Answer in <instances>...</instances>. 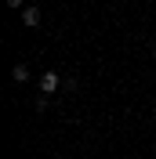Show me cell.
Returning <instances> with one entry per match:
<instances>
[{
	"mask_svg": "<svg viewBox=\"0 0 156 159\" xmlns=\"http://www.w3.org/2000/svg\"><path fill=\"white\" fill-rule=\"evenodd\" d=\"M22 22H26L29 29H33V25H40V11H37V7H26V11H22Z\"/></svg>",
	"mask_w": 156,
	"mask_h": 159,
	"instance_id": "obj_2",
	"label": "cell"
},
{
	"mask_svg": "<svg viewBox=\"0 0 156 159\" xmlns=\"http://www.w3.org/2000/svg\"><path fill=\"white\" fill-rule=\"evenodd\" d=\"M58 87H62V76H58V72H44V76H40V90H44V94H55Z\"/></svg>",
	"mask_w": 156,
	"mask_h": 159,
	"instance_id": "obj_1",
	"label": "cell"
},
{
	"mask_svg": "<svg viewBox=\"0 0 156 159\" xmlns=\"http://www.w3.org/2000/svg\"><path fill=\"white\" fill-rule=\"evenodd\" d=\"M11 76L18 80V83H26V80H29V69H26V65H15V69H11Z\"/></svg>",
	"mask_w": 156,
	"mask_h": 159,
	"instance_id": "obj_3",
	"label": "cell"
}]
</instances>
